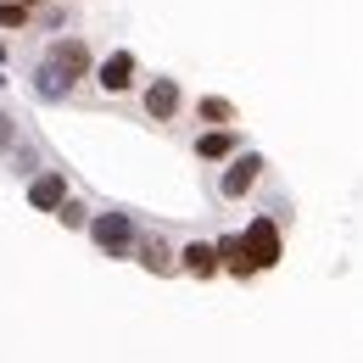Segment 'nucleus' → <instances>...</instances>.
<instances>
[{"instance_id": "nucleus-1", "label": "nucleus", "mask_w": 363, "mask_h": 363, "mask_svg": "<svg viewBox=\"0 0 363 363\" xmlns=\"http://www.w3.org/2000/svg\"><path fill=\"white\" fill-rule=\"evenodd\" d=\"M95 50L84 34H56L45 45V62H40V95L50 101H73L79 84H84V73H90Z\"/></svg>"}, {"instance_id": "nucleus-2", "label": "nucleus", "mask_w": 363, "mask_h": 363, "mask_svg": "<svg viewBox=\"0 0 363 363\" xmlns=\"http://www.w3.org/2000/svg\"><path fill=\"white\" fill-rule=\"evenodd\" d=\"M84 79H90V90H79L73 101H84V106H118V101H129L140 90L145 67H140V56L129 45H118V50H106V56H95Z\"/></svg>"}, {"instance_id": "nucleus-3", "label": "nucleus", "mask_w": 363, "mask_h": 363, "mask_svg": "<svg viewBox=\"0 0 363 363\" xmlns=\"http://www.w3.org/2000/svg\"><path fill=\"white\" fill-rule=\"evenodd\" d=\"M213 174H218V179H213L218 207H240V201H252V196L263 190V179H269V157H263V151H252V145H240V151L224 157Z\"/></svg>"}, {"instance_id": "nucleus-4", "label": "nucleus", "mask_w": 363, "mask_h": 363, "mask_svg": "<svg viewBox=\"0 0 363 363\" xmlns=\"http://www.w3.org/2000/svg\"><path fill=\"white\" fill-rule=\"evenodd\" d=\"M135 101H140V118H145L151 129L174 135L190 95H184V84L174 79V73H145V79H140V90H135Z\"/></svg>"}, {"instance_id": "nucleus-5", "label": "nucleus", "mask_w": 363, "mask_h": 363, "mask_svg": "<svg viewBox=\"0 0 363 363\" xmlns=\"http://www.w3.org/2000/svg\"><path fill=\"white\" fill-rule=\"evenodd\" d=\"M240 235H246V252H252L257 274L279 269V257H285V224H279V213H252Z\"/></svg>"}, {"instance_id": "nucleus-6", "label": "nucleus", "mask_w": 363, "mask_h": 363, "mask_svg": "<svg viewBox=\"0 0 363 363\" xmlns=\"http://www.w3.org/2000/svg\"><path fill=\"white\" fill-rule=\"evenodd\" d=\"M84 235L101 246V257H129V252H135V218H129V213H118V207L90 213Z\"/></svg>"}, {"instance_id": "nucleus-7", "label": "nucleus", "mask_w": 363, "mask_h": 363, "mask_svg": "<svg viewBox=\"0 0 363 363\" xmlns=\"http://www.w3.org/2000/svg\"><path fill=\"white\" fill-rule=\"evenodd\" d=\"M135 257L145 274H162V279H174L179 274V263H174V240L162 235V229H135Z\"/></svg>"}, {"instance_id": "nucleus-8", "label": "nucleus", "mask_w": 363, "mask_h": 363, "mask_svg": "<svg viewBox=\"0 0 363 363\" xmlns=\"http://www.w3.org/2000/svg\"><path fill=\"white\" fill-rule=\"evenodd\" d=\"M213 252H218V274L240 279V285H252V279H257V263H252V252H246V235H240V229H224V235L213 240Z\"/></svg>"}, {"instance_id": "nucleus-9", "label": "nucleus", "mask_w": 363, "mask_h": 363, "mask_svg": "<svg viewBox=\"0 0 363 363\" xmlns=\"http://www.w3.org/2000/svg\"><path fill=\"white\" fill-rule=\"evenodd\" d=\"M246 145V129L235 123V129H196V140H190V151H196V162H207V168H218L224 157H235Z\"/></svg>"}, {"instance_id": "nucleus-10", "label": "nucleus", "mask_w": 363, "mask_h": 363, "mask_svg": "<svg viewBox=\"0 0 363 363\" xmlns=\"http://www.w3.org/2000/svg\"><path fill=\"white\" fill-rule=\"evenodd\" d=\"M184 112H190L201 129H235V123H240V106H235L229 95H196V101H184Z\"/></svg>"}, {"instance_id": "nucleus-11", "label": "nucleus", "mask_w": 363, "mask_h": 363, "mask_svg": "<svg viewBox=\"0 0 363 363\" xmlns=\"http://www.w3.org/2000/svg\"><path fill=\"white\" fill-rule=\"evenodd\" d=\"M174 263H179V274H190V279H218V252H213V240H184V246H174Z\"/></svg>"}, {"instance_id": "nucleus-12", "label": "nucleus", "mask_w": 363, "mask_h": 363, "mask_svg": "<svg viewBox=\"0 0 363 363\" xmlns=\"http://www.w3.org/2000/svg\"><path fill=\"white\" fill-rule=\"evenodd\" d=\"M62 196H67V174H40V179L28 184V201H34V213H56L62 207Z\"/></svg>"}, {"instance_id": "nucleus-13", "label": "nucleus", "mask_w": 363, "mask_h": 363, "mask_svg": "<svg viewBox=\"0 0 363 363\" xmlns=\"http://www.w3.org/2000/svg\"><path fill=\"white\" fill-rule=\"evenodd\" d=\"M34 6H23V0H0V28H11V34H28L34 28Z\"/></svg>"}, {"instance_id": "nucleus-14", "label": "nucleus", "mask_w": 363, "mask_h": 363, "mask_svg": "<svg viewBox=\"0 0 363 363\" xmlns=\"http://www.w3.org/2000/svg\"><path fill=\"white\" fill-rule=\"evenodd\" d=\"M50 218H56L62 229H84V224H90V207H84V201H79V196L67 190V196H62V207H56Z\"/></svg>"}, {"instance_id": "nucleus-15", "label": "nucleus", "mask_w": 363, "mask_h": 363, "mask_svg": "<svg viewBox=\"0 0 363 363\" xmlns=\"http://www.w3.org/2000/svg\"><path fill=\"white\" fill-rule=\"evenodd\" d=\"M11 140H17V123H11V118H6V112H0V151H6V145H11Z\"/></svg>"}, {"instance_id": "nucleus-16", "label": "nucleus", "mask_w": 363, "mask_h": 363, "mask_svg": "<svg viewBox=\"0 0 363 363\" xmlns=\"http://www.w3.org/2000/svg\"><path fill=\"white\" fill-rule=\"evenodd\" d=\"M23 6H34V11H40V6H50V0H23Z\"/></svg>"}, {"instance_id": "nucleus-17", "label": "nucleus", "mask_w": 363, "mask_h": 363, "mask_svg": "<svg viewBox=\"0 0 363 363\" xmlns=\"http://www.w3.org/2000/svg\"><path fill=\"white\" fill-rule=\"evenodd\" d=\"M0 62H6V45H0Z\"/></svg>"}]
</instances>
